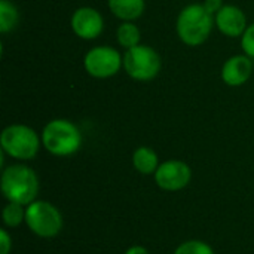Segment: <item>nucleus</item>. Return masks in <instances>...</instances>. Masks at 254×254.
<instances>
[{"mask_svg":"<svg viewBox=\"0 0 254 254\" xmlns=\"http://www.w3.org/2000/svg\"><path fill=\"white\" fill-rule=\"evenodd\" d=\"M0 189L7 202H18L27 207L37 199L39 179L28 165L12 164L1 171Z\"/></svg>","mask_w":254,"mask_h":254,"instance_id":"1","label":"nucleus"},{"mask_svg":"<svg viewBox=\"0 0 254 254\" xmlns=\"http://www.w3.org/2000/svg\"><path fill=\"white\" fill-rule=\"evenodd\" d=\"M214 15H211L202 3H192L182 9L176 21L179 39L190 46L202 45L211 34L214 27Z\"/></svg>","mask_w":254,"mask_h":254,"instance_id":"2","label":"nucleus"},{"mask_svg":"<svg viewBox=\"0 0 254 254\" xmlns=\"http://www.w3.org/2000/svg\"><path fill=\"white\" fill-rule=\"evenodd\" d=\"M42 146L54 156L74 155L83 141L76 124L67 119H52L42 129Z\"/></svg>","mask_w":254,"mask_h":254,"instance_id":"3","label":"nucleus"},{"mask_svg":"<svg viewBox=\"0 0 254 254\" xmlns=\"http://www.w3.org/2000/svg\"><path fill=\"white\" fill-rule=\"evenodd\" d=\"M42 146V137L28 125L12 124L3 128L0 134L1 152L16 161H30L36 158Z\"/></svg>","mask_w":254,"mask_h":254,"instance_id":"4","label":"nucleus"},{"mask_svg":"<svg viewBox=\"0 0 254 254\" xmlns=\"http://www.w3.org/2000/svg\"><path fill=\"white\" fill-rule=\"evenodd\" d=\"M25 225L39 238H54L63 229V216L54 204L36 199L25 207Z\"/></svg>","mask_w":254,"mask_h":254,"instance_id":"5","label":"nucleus"},{"mask_svg":"<svg viewBox=\"0 0 254 254\" xmlns=\"http://www.w3.org/2000/svg\"><path fill=\"white\" fill-rule=\"evenodd\" d=\"M162 67L159 54L149 45H137L124 54V70L137 82H149L155 79Z\"/></svg>","mask_w":254,"mask_h":254,"instance_id":"6","label":"nucleus"},{"mask_svg":"<svg viewBox=\"0 0 254 254\" xmlns=\"http://www.w3.org/2000/svg\"><path fill=\"white\" fill-rule=\"evenodd\" d=\"M83 67L95 79H109L124 67V55L112 46H95L86 52Z\"/></svg>","mask_w":254,"mask_h":254,"instance_id":"7","label":"nucleus"},{"mask_svg":"<svg viewBox=\"0 0 254 254\" xmlns=\"http://www.w3.org/2000/svg\"><path fill=\"white\" fill-rule=\"evenodd\" d=\"M155 176V183L167 192H179L192 180V168L180 159H168L159 164Z\"/></svg>","mask_w":254,"mask_h":254,"instance_id":"8","label":"nucleus"},{"mask_svg":"<svg viewBox=\"0 0 254 254\" xmlns=\"http://www.w3.org/2000/svg\"><path fill=\"white\" fill-rule=\"evenodd\" d=\"M70 25L73 33L83 40H94L97 39L104 28L103 15L91 6L77 7L70 19Z\"/></svg>","mask_w":254,"mask_h":254,"instance_id":"9","label":"nucleus"},{"mask_svg":"<svg viewBox=\"0 0 254 254\" xmlns=\"http://www.w3.org/2000/svg\"><path fill=\"white\" fill-rule=\"evenodd\" d=\"M214 24L223 36L231 39L241 37L249 27L246 13L235 4H225L214 15Z\"/></svg>","mask_w":254,"mask_h":254,"instance_id":"10","label":"nucleus"},{"mask_svg":"<svg viewBox=\"0 0 254 254\" xmlns=\"http://www.w3.org/2000/svg\"><path fill=\"white\" fill-rule=\"evenodd\" d=\"M253 73V61L246 54L234 55L228 58L220 70L222 80L228 86H241L244 85Z\"/></svg>","mask_w":254,"mask_h":254,"instance_id":"11","label":"nucleus"},{"mask_svg":"<svg viewBox=\"0 0 254 254\" xmlns=\"http://www.w3.org/2000/svg\"><path fill=\"white\" fill-rule=\"evenodd\" d=\"M110 12L121 21L138 19L146 7L144 0H107Z\"/></svg>","mask_w":254,"mask_h":254,"instance_id":"12","label":"nucleus"},{"mask_svg":"<svg viewBox=\"0 0 254 254\" xmlns=\"http://www.w3.org/2000/svg\"><path fill=\"white\" fill-rule=\"evenodd\" d=\"M132 165L143 176H152L159 167L158 153L147 146H140L132 153Z\"/></svg>","mask_w":254,"mask_h":254,"instance_id":"13","label":"nucleus"},{"mask_svg":"<svg viewBox=\"0 0 254 254\" xmlns=\"http://www.w3.org/2000/svg\"><path fill=\"white\" fill-rule=\"evenodd\" d=\"M116 40L119 46L125 49H131L137 45H140L141 40V31L132 21H122V24L116 30Z\"/></svg>","mask_w":254,"mask_h":254,"instance_id":"14","label":"nucleus"},{"mask_svg":"<svg viewBox=\"0 0 254 254\" xmlns=\"http://www.w3.org/2000/svg\"><path fill=\"white\" fill-rule=\"evenodd\" d=\"M19 22V12L9 0H0V33L12 31Z\"/></svg>","mask_w":254,"mask_h":254,"instance_id":"15","label":"nucleus"},{"mask_svg":"<svg viewBox=\"0 0 254 254\" xmlns=\"http://www.w3.org/2000/svg\"><path fill=\"white\" fill-rule=\"evenodd\" d=\"M1 219L6 228H16L25 223V205L18 202H7L3 207Z\"/></svg>","mask_w":254,"mask_h":254,"instance_id":"16","label":"nucleus"},{"mask_svg":"<svg viewBox=\"0 0 254 254\" xmlns=\"http://www.w3.org/2000/svg\"><path fill=\"white\" fill-rule=\"evenodd\" d=\"M174 254H214V250L205 241L188 240L174 250Z\"/></svg>","mask_w":254,"mask_h":254,"instance_id":"17","label":"nucleus"},{"mask_svg":"<svg viewBox=\"0 0 254 254\" xmlns=\"http://www.w3.org/2000/svg\"><path fill=\"white\" fill-rule=\"evenodd\" d=\"M241 48H243V52H244L247 57H250V58L253 60L254 58V22H252V24L246 28L244 34L241 36Z\"/></svg>","mask_w":254,"mask_h":254,"instance_id":"18","label":"nucleus"},{"mask_svg":"<svg viewBox=\"0 0 254 254\" xmlns=\"http://www.w3.org/2000/svg\"><path fill=\"white\" fill-rule=\"evenodd\" d=\"M12 250V238L6 229H0V254H9Z\"/></svg>","mask_w":254,"mask_h":254,"instance_id":"19","label":"nucleus"},{"mask_svg":"<svg viewBox=\"0 0 254 254\" xmlns=\"http://www.w3.org/2000/svg\"><path fill=\"white\" fill-rule=\"evenodd\" d=\"M204 7L211 13V15H216L225 4H223V0H204Z\"/></svg>","mask_w":254,"mask_h":254,"instance_id":"20","label":"nucleus"},{"mask_svg":"<svg viewBox=\"0 0 254 254\" xmlns=\"http://www.w3.org/2000/svg\"><path fill=\"white\" fill-rule=\"evenodd\" d=\"M125 254H150L149 253V250L146 249V247H143V246H131Z\"/></svg>","mask_w":254,"mask_h":254,"instance_id":"21","label":"nucleus"}]
</instances>
